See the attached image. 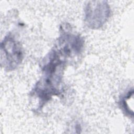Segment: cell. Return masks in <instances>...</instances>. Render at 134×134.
Wrapping results in <instances>:
<instances>
[{"label": "cell", "mask_w": 134, "mask_h": 134, "mask_svg": "<svg viewBox=\"0 0 134 134\" xmlns=\"http://www.w3.org/2000/svg\"><path fill=\"white\" fill-rule=\"evenodd\" d=\"M2 52H4L8 67L13 68L20 63L23 58L22 50L19 43L13 37L8 36L1 44Z\"/></svg>", "instance_id": "obj_1"}]
</instances>
